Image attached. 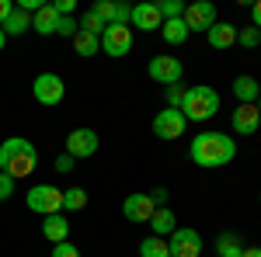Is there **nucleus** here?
Returning a JSON list of instances; mask_svg holds the SVG:
<instances>
[{
    "instance_id": "1",
    "label": "nucleus",
    "mask_w": 261,
    "mask_h": 257,
    "mask_svg": "<svg viewBox=\"0 0 261 257\" xmlns=\"http://www.w3.org/2000/svg\"><path fill=\"white\" fill-rule=\"evenodd\" d=\"M188 153L199 167H226L237 157V139H230L226 132H202L192 139Z\"/></svg>"
},
{
    "instance_id": "2",
    "label": "nucleus",
    "mask_w": 261,
    "mask_h": 257,
    "mask_svg": "<svg viewBox=\"0 0 261 257\" xmlns=\"http://www.w3.org/2000/svg\"><path fill=\"white\" fill-rule=\"evenodd\" d=\"M35 167H39V150H35L28 139L11 136V139L0 142V170H4V174H11L14 181H21V178H28Z\"/></svg>"
},
{
    "instance_id": "3",
    "label": "nucleus",
    "mask_w": 261,
    "mask_h": 257,
    "mask_svg": "<svg viewBox=\"0 0 261 257\" xmlns=\"http://www.w3.org/2000/svg\"><path fill=\"white\" fill-rule=\"evenodd\" d=\"M220 111V94L205 83H195V87H185V98H181V115L188 122H209Z\"/></svg>"
},
{
    "instance_id": "4",
    "label": "nucleus",
    "mask_w": 261,
    "mask_h": 257,
    "mask_svg": "<svg viewBox=\"0 0 261 257\" xmlns=\"http://www.w3.org/2000/svg\"><path fill=\"white\" fill-rule=\"evenodd\" d=\"M24 202H28V209L39 212V216H56V212H63V191L53 188V184H35V188H28Z\"/></svg>"
},
{
    "instance_id": "5",
    "label": "nucleus",
    "mask_w": 261,
    "mask_h": 257,
    "mask_svg": "<svg viewBox=\"0 0 261 257\" xmlns=\"http://www.w3.org/2000/svg\"><path fill=\"white\" fill-rule=\"evenodd\" d=\"M129 49H133V28L129 24H108L101 35V52L112 60H122V56H129Z\"/></svg>"
},
{
    "instance_id": "6",
    "label": "nucleus",
    "mask_w": 261,
    "mask_h": 257,
    "mask_svg": "<svg viewBox=\"0 0 261 257\" xmlns=\"http://www.w3.org/2000/svg\"><path fill=\"white\" fill-rule=\"evenodd\" d=\"M32 94H35V101H39V104L56 108V104L66 98V83H63L56 73H39V77H35V83H32Z\"/></svg>"
},
{
    "instance_id": "7",
    "label": "nucleus",
    "mask_w": 261,
    "mask_h": 257,
    "mask_svg": "<svg viewBox=\"0 0 261 257\" xmlns=\"http://www.w3.org/2000/svg\"><path fill=\"white\" fill-rule=\"evenodd\" d=\"M185 28L188 32H209L213 24H216V4H209V0H195V4H185Z\"/></svg>"
},
{
    "instance_id": "8",
    "label": "nucleus",
    "mask_w": 261,
    "mask_h": 257,
    "mask_svg": "<svg viewBox=\"0 0 261 257\" xmlns=\"http://www.w3.org/2000/svg\"><path fill=\"white\" fill-rule=\"evenodd\" d=\"M185 129H188V119L181 115V108H164L157 111V119H153V136L157 139H181L185 136Z\"/></svg>"
},
{
    "instance_id": "9",
    "label": "nucleus",
    "mask_w": 261,
    "mask_h": 257,
    "mask_svg": "<svg viewBox=\"0 0 261 257\" xmlns=\"http://www.w3.org/2000/svg\"><path fill=\"white\" fill-rule=\"evenodd\" d=\"M167 250H171V257H199L202 254V237L192 226H178L167 237Z\"/></svg>"
},
{
    "instance_id": "10",
    "label": "nucleus",
    "mask_w": 261,
    "mask_h": 257,
    "mask_svg": "<svg viewBox=\"0 0 261 257\" xmlns=\"http://www.w3.org/2000/svg\"><path fill=\"white\" fill-rule=\"evenodd\" d=\"M146 73L157 80V83H164V87H174V83H181L185 66H181L178 56H153L150 66H146Z\"/></svg>"
},
{
    "instance_id": "11",
    "label": "nucleus",
    "mask_w": 261,
    "mask_h": 257,
    "mask_svg": "<svg viewBox=\"0 0 261 257\" xmlns=\"http://www.w3.org/2000/svg\"><path fill=\"white\" fill-rule=\"evenodd\" d=\"M63 153H70L73 160H87L98 153V132L94 129H73L70 136H66V150Z\"/></svg>"
},
{
    "instance_id": "12",
    "label": "nucleus",
    "mask_w": 261,
    "mask_h": 257,
    "mask_svg": "<svg viewBox=\"0 0 261 257\" xmlns=\"http://www.w3.org/2000/svg\"><path fill=\"white\" fill-rule=\"evenodd\" d=\"M161 7L157 4H136L133 14H129V28H140V32H161Z\"/></svg>"
},
{
    "instance_id": "13",
    "label": "nucleus",
    "mask_w": 261,
    "mask_h": 257,
    "mask_svg": "<svg viewBox=\"0 0 261 257\" xmlns=\"http://www.w3.org/2000/svg\"><path fill=\"white\" fill-rule=\"evenodd\" d=\"M230 125H233L237 136H254L261 129V111L254 104H237V111L230 115Z\"/></svg>"
},
{
    "instance_id": "14",
    "label": "nucleus",
    "mask_w": 261,
    "mask_h": 257,
    "mask_svg": "<svg viewBox=\"0 0 261 257\" xmlns=\"http://www.w3.org/2000/svg\"><path fill=\"white\" fill-rule=\"evenodd\" d=\"M153 212H157V205H153L150 195H129L122 202V216L129 219V222H150Z\"/></svg>"
},
{
    "instance_id": "15",
    "label": "nucleus",
    "mask_w": 261,
    "mask_h": 257,
    "mask_svg": "<svg viewBox=\"0 0 261 257\" xmlns=\"http://www.w3.org/2000/svg\"><path fill=\"white\" fill-rule=\"evenodd\" d=\"M91 11H94L105 24H129V14H133V7H129V4H119V0H98Z\"/></svg>"
},
{
    "instance_id": "16",
    "label": "nucleus",
    "mask_w": 261,
    "mask_h": 257,
    "mask_svg": "<svg viewBox=\"0 0 261 257\" xmlns=\"http://www.w3.org/2000/svg\"><path fill=\"white\" fill-rule=\"evenodd\" d=\"M205 39L213 49H230V45H237V24H230V21H216L209 32H205Z\"/></svg>"
},
{
    "instance_id": "17",
    "label": "nucleus",
    "mask_w": 261,
    "mask_h": 257,
    "mask_svg": "<svg viewBox=\"0 0 261 257\" xmlns=\"http://www.w3.org/2000/svg\"><path fill=\"white\" fill-rule=\"evenodd\" d=\"M42 237L49 240L53 247L63 243V240L70 237V222H66V216H63V212H56V216H42Z\"/></svg>"
},
{
    "instance_id": "18",
    "label": "nucleus",
    "mask_w": 261,
    "mask_h": 257,
    "mask_svg": "<svg viewBox=\"0 0 261 257\" xmlns=\"http://www.w3.org/2000/svg\"><path fill=\"white\" fill-rule=\"evenodd\" d=\"M56 24H60V14L53 4H42L32 14V32H39V35H56Z\"/></svg>"
},
{
    "instance_id": "19",
    "label": "nucleus",
    "mask_w": 261,
    "mask_h": 257,
    "mask_svg": "<svg viewBox=\"0 0 261 257\" xmlns=\"http://www.w3.org/2000/svg\"><path fill=\"white\" fill-rule=\"evenodd\" d=\"M233 94H237L241 104H254V101L261 98V83L251 77V73H241V77L233 80Z\"/></svg>"
},
{
    "instance_id": "20",
    "label": "nucleus",
    "mask_w": 261,
    "mask_h": 257,
    "mask_svg": "<svg viewBox=\"0 0 261 257\" xmlns=\"http://www.w3.org/2000/svg\"><path fill=\"white\" fill-rule=\"evenodd\" d=\"M150 230H153V237H164V240H167L174 230H178V219H174V212L164 205V209H157V212L150 216Z\"/></svg>"
},
{
    "instance_id": "21",
    "label": "nucleus",
    "mask_w": 261,
    "mask_h": 257,
    "mask_svg": "<svg viewBox=\"0 0 261 257\" xmlns=\"http://www.w3.org/2000/svg\"><path fill=\"white\" fill-rule=\"evenodd\" d=\"M0 28H4V35H7V39H11V35H24V32L32 28V14H28V11H21V7H14Z\"/></svg>"
},
{
    "instance_id": "22",
    "label": "nucleus",
    "mask_w": 261,
    "mask_h": 257,
    "mask_svg": "<svg viewBox=\"0 0 261 257\" xmlns=\"http://www.w3.org/2000/svg\"><path fill=\"white\" fill-rule=\"evenodd\" d=\"M161 35H164L167 45H185L192 32L185 28V21H181V18H171V21H164V24H161Z\"/></svg>"
},
{
    "instance_id": "23",
    "label": "nucleus",
    "mask_w": 261,
    "mask_h": 257,
    "mask_svg": "<svg viewBox=\"0 0 261 257\" xmlns=\"http://www.w3.org/2000/svg\"><path fill=\"white\" fill-rule=\"evenodd\" d=\"M73 49H77V56H98L101 39L98 35H87V32H77V35H73Z\"/></svg>"
},
{
    "instance_id": "24",
    "label": "nucleus",
    "mask_w": 261,
    "mask_h": 257,
    "mask_svg": "<svg viewBox=\"0 0 261 257\" xmlns=\"http://www.w3.org/2000/svg\"><path fill=\"white\" fill-rule=\"evenodd\" d=\"M216 250H220V257H241L244 254V243H241V237H237V233H220Z\"/></svg>"
},
{
    "instance_id": "25",
    "label": "nucleus",
    "mask_w": 261,
    "mask_h": 257,
    "mask_svg": "<svg viewBox=\"0 0 261 257\" xmlns=\"http://www.w3.org/2000/svg\"><path fill=\"white\" fill-rule=\"evenodd\" d=\"M140 257H171V250H167V240L150 233V237L140 243Z\"/></svg>"
},
{
    "instance_id": "26",
    "label": "nucleus",
    "mask_w": 261,
    "mask_h": 257,
    "mask_svg": "<svg viewBox=\"0 0 261 257\" xmlns=\"http://www.w3.org/2000/svg\"><path fill=\"white\" fill-rule=\"evenodd\" d=\"M63 209H70V212L87 209V191H84V188H66V191H63Z\"/></svg>"
},
{
    "instance_id": "27",
    "label": "nucleus",
    "mask_w": 261,
    "mask_h": 257,
    "mask_svg": "<svg viewBox=\"0 0 261 257\" xmlns=\"http://www.w3.org/2000/svg\"><path fill=\"white\" fill-rule=\"evenodd\" d=\"M77 24H81V32H87V35H105V28H108V24H105V21L98 18V14H94V11H84V18L77 21Z\"/></svg>"
},
{
    "instance_id": "28",
    "label": "nucleus",
    "mask_w": 261,
    "mask_h": 257,
    "mask_svg": "<svg viewBox=\"0 0 261 257\" xmlns=\"http://www.w3.org/2000/svg\"><path fill=\"white\" fill-rule=\"evenodd\" d=\"M237 45H241V49H258V45H261V32L254 28V24L237 28Z\"/></svg>"
},
{
    "instance_id": "29",
    "label": "nucleus",
    "mask_w": 261,
    "mask_h": 257,
    "mask_svg": "<svg viewBox=\"0 0 261 257\" xmlns=\"http://www.w3.org/2000/svg\"><path fill=\"white\" fill-rule=\"evenodd\" d=\"M157 7H161V18H164V21L181 18V14H185V4H181V0H161Z\"/></svg>"
},
{
    "instance_id": "30",
    "label": "nucleus",
    "mask_w": 261,
    "mask_h": 257,
    "mask_svg": "<svg viewBox=\"0 0 261 257\" xmlns=\"http://www.w3.org/2000/svg\"><path fill=\"white\" fill-rule=\"evenodd\" d=\"M77 32H81L77 18H60V24H56V35H63V39H73Z\"/></svg>"
},
{
    "instance_id": "31",
    "label": "nucleus",
    "mask_w": 261,
    "mask_h": 257,
    "mask_svg": "<svg viewBox=\"0 0 261 257\" xmlns=\"http://www.w3.org/2000/svg\"><path fill=\"white\" fill-rule=\"evenodd\" d=\"M181 98H185V87H181V83L164 87V101H167V108H181Z\"/></svg>"
},
{
    "instance_id": "32",
    "label": "nucleus",
    "mask_w": 261,
    "mask_h": 257,
    "mask_svg": "<svg viewBox=\"0 0 261 257\" xmlns=\"http://www.w3.org/2000/svg\"><path fill=\"white\" fill-rule=\"evenodd\" d=\"M53 257H81V247H73L70 240H63V243L53 247Z\"/></svg>"
},
{
    "instance_id": "33",
    "label": "nucleus",
    "mask_w": 261,
    "mask_h": 257,
    "mask_svg": "<svg viewBox=\"0 0 261 257\" xmlns=\"http://www.w3.org/2000/svg\"><path fill=\"white\" fill-rule=\"evenodd\" d=\"M14 184H18V181L11 178V174H4V170H0V202H7V198L14 195Z\"/></svg>"
},
{
    "instance_id": "34",
    "label": "nucleus",
    "mask_w": 261,
    "mask_h": 257,
    "mask_svg": "<svg viewBox=\"0 0 261 257\" xmlns=\"http://www.w3.org/2000/svg\"><path fill=\"white\" fill-rule=\"evenodd\" d=\"M73 163H77V160L70 157V153H60V157H56V170H60V174H70Z\"/></svg>"
},
{
    "instance_id": "35",
    "label": "nucleus",
    "mask_w": 261,
    "mask_h": 257,
    "mask_svg": "<svg viewBox=\"0 0 261 257\" xmlns=\"http://www.w3.org/2000/svg\"><path fill=\"white\" fill-rule=\"evenodd\" d=\"M146 195L153 198V205H157V209H164V205H167V198H171V191H167V188H153V191H146Z\"/></svg>"
},
{
    "instance_id": "36",
    "label": "nucleus",
    "mask_w": 261,
    "mask_h": 257,
    "mask_svg": "<svg viewBox=\"0 0 261 257\" xmlns=\"http://www.w3.org/2000/svg\"><path fill=\"white\" fill-rule=\"evenodd\" d=\"M251 24H254V28L261 32V0L254 4V7H251Z\"/></svg>"
},
{
    "instance_id": "37",
    "label": "nucleus",
    "mask_w": 261,
    "mask_h": 257,
    "mask_svg": "<svg viewBox=\"0 0 261 257\" xmlns=\"http://www.w3.org/2000/svg\"><path fill=\"white\" fill-rule=\"evenodd\" d=\"M11 11H14V4H11V0H0V24L7 21V14H11Z\"/></svg>"
},
{
    "instance_id": "38",
    "label": "nucleus",
    "mask_w": 261,
    "mask_h": 257,
    "mask_svg": "<svg viewBox=\"0 0 261 257\" xmlns=\"http://www.w3.org/2000/svg\"><path fill=\"white\" fill-rule=\"evenodd\" d=\"M241 257H261V247H244Z\"/></svg>"
},
{
    "instance_id": "39",
    "label": "nucleus",
    "mask_w": 261,
    "mask_h": 257,
    "mask_svg": "<svg viewBox=\"0 0 261 257\" xmlns=\"http://www.w3.org/2000/svg\"><path fill=\"white\" fill-rule=\"evenodd\" d=\"M4 45H7V35H4V28H0V49H4Z\"/></svg>"
},
{
    "instance_id": "40",
    "label": "nucleus",
    "mask_w": 261,
    "mask_h": 257,
    "mask_svg": "<svg viewBox=\"0 0 261 257\" xmlns=\"http://www.w3.org/2000/svg\"><path fill=\"white\" fill-rule=\"evenodd\" d=\"M254 108H258V111H261V98H258V101H254Z\"/></svg>"
}]
</instances>
